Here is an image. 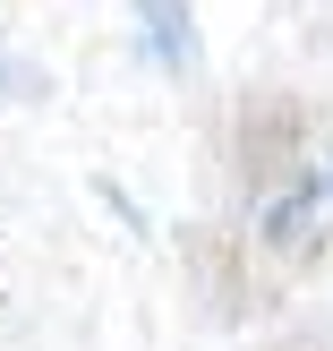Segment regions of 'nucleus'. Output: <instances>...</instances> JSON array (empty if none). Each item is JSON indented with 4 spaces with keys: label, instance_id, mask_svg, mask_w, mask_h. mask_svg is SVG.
Returning <instances> with one entry per match:
<instances>
[{
    "label": "nucleus",
    "instance_id": "obj_1",
    "mask_svg": "<svg viewBox=\"0 0 333 351\" xmlns=\"http://www.w3.org/2000/svg\"><path fill=\"white\" fill-rule=\"evenodd\" d=\"M299 129H308V120H299L291 95H248V103H239V180L265 189V197L291 189V180H299Z\"/></svg>",
    "mask_w": 333,
    "mask_h": 351
},
{
    "label": "nucleus",
    "instance_id": "obj_2",
    "mask_svg": "<svg viewBox=\"0 0 333 351\" xmlns=\"http://www.w3.org/2000/svg\"><path fill=\"white\" fill-rule=\"evenodd\" d=\"M325 206H333V171H317V180H291V189H274L265 197V249L274 257H308L325 240Z\"/></svg>",
    "mask_w": 333,
    "mask_h": 351
},
{
    "label": "nucleus",
    "instance_id": "obj_3",
    "mask_svg": "<svg viewBox=\"0 0 333 351\" xmlns=\"http://www.w3.org/2000/svg\"><path fill=\"white\" fill-rule=\"evenodd\" d=\"M137 34H146V51L163 69H197V17H188V0H137Z\"/></svg>",
    "mask_w": 333,
    "mask_h": 351
},
{
    "label": "nucleus",
    "instance_id": "obj_4",
    "mask_svg": "<svg viewBox=\"0 0 333 351\" xmlns=\"http://www.w3.org/2000/svg\"><path fill=\"white\" fill-rule=\"evenodd\" d=\"M51 95V77L34 60H0V103H43Z\"/></svg>",
    "mask_w": 333,
    "mask_h": 351
},
{
    "label": "nucleus",
    "instance_id": "obj_5",
    "mask_svg": "<svg viewBox=\"0 0 333 351\" xmlns=\"http://www.w3.org/2000/svg\"><path fill=\"white\" fill-rule=\"evenodd\" d=\"M291 351H308V343H291Z\"/></svg>",
    "mask_w": 333,
    "mask_h": 351
}]
</instances>
